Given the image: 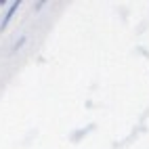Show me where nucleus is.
<instances>
[{
  "instance_id": "1",
  "label": "nucleus",
  "mask_w": 149,
  "mask_h": 149,
  "mask_svg": "<svg viewBox=\"0 0 149 149\" xmlns=\"http://www.w3.org/2000/svg\"><path fill=\"white\" fill-rule=\"evenodd\" d=\"M19 4H21V2H19V0H15V2H13V6L8 8V11H6V15L2 17V23H0V27H2V29H4V27L8 25V21H11V17H13V15L17 13V8H19Z\"/></svg>"
}]
</instances>
